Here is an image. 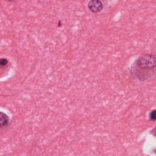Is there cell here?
I'll return each mask as SVG.
<instances>
[{"instance_id": "7a4b0ae2", "label": "cell", "mask_w": 156, "mask_h": 156, "mask_svg": "<svg viewBox=\"0 0 156 156\" xmlns=\"http://www.w3.org/2000/svg\"><path fill=\"white\" fill-rule=\"evenodd\" d=\"M88 8L93 13L100 12L103 9V4L99 0H92L88 3Z\"/></svg>"}, {"instance_id": "3957f363", "label": "cell", "mask_w": 156, "mask_h": 156, "mask_svg": "<svg viewBox=\"0 0 156 156\" xmlns=\"http://www.w3.org/2000/svg\"><path fill=\"white\" fill-rule=\"evenodd\" d=\"M9 124V116L5 113L0 112V130L7 127Z\"/></svg>"}, {"instance_id": "5b68a950", "label": "cell", "mask_w": 156, "mask_h": 156, "mask_svg": "<svg viewBox=\"0 0 156 156\" xmlns=\"http://www.w3.org/2000/svg\"><path fill=\"white\" fill-rule=\"evenodd\" d=\"M8 61L6 58H0V66H4L6 65Z\"/></svg>"}, {"instance_id": "6da1fadb", "label": "cell", "mask_w": 156, "mask_h": 156, "mask_svg": "<svg viewBox=\"0 0 156 156\" xmlns=\"http://www.w3.org/2000/svg\"><path fill=\"white\" fill-rule=\"evenodd\" d=\"M155 56L147 54L139 57L133 63L132 73L140 80H145L155 74Z\"/></svg>"}, {"instance_id": "277c9868", "label": "cell", "mask_w": 156, "mask_h": 156, "mask_svg": "<svg viewBox=\"0 0 156 156\" xmlns=\"http://www.w3.org/2000/svg\"><path fill=\"white\" fill-rule=\"evenodd\" d=\"M149 117L150 118V119H151L152 121H155L156 119V111L155 110H153L152 111H151L149 114Z\"/></svg>"}]
</instances>
